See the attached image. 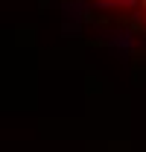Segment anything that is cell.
I'll return each instance as SVG.
<instances>
[{
    "label": "cell",
    "mask_w": 146,
    "mask_h": 152,
    "mask_svg": "<svg viewBox=\"0 0 146 152\" xmlns=\"http://www.w3.org/2000/svg\"><path fill=\"white\" fill-rule=\"evenodd\" d=\"M137 3L140 0H117V6H123V9H137Z\"/></svg>",
    "instance_id": "6da1fadb"
}]
</instances>
